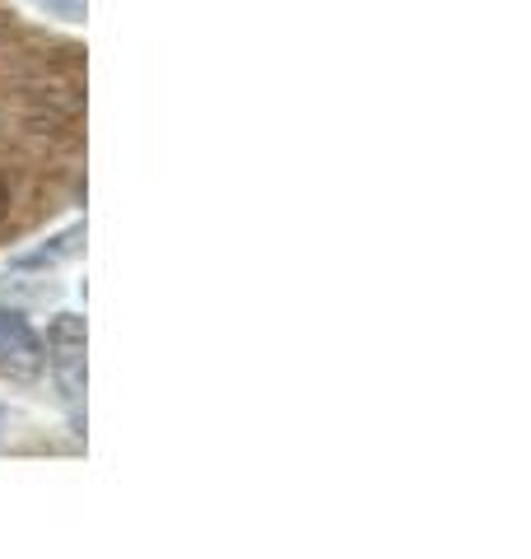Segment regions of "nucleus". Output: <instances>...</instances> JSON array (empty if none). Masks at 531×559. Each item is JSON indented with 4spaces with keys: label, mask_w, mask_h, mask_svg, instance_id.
<instances>
[{
    "label": "nucleus",
    "mask_w": 531,
    "mask_h": 559,
    "mask_svg": "<svg viewBox=\"0 0 531 559\" xmlns=\"http://www.w3.org/2000/svg\"><path fill=\"white\" fill-rule=\"evenodd\" d=\"M43 355L51 364V373H57V388H61V401H66L70 419L84 425V318L61 312V318L47 326Z\"/></svg>",
    "instance_id": "1"
},
{
    "label": "nucleus",
    "mask_w": 531,
    "mask_h": 559,
    "mask_svg": "<svg viewBox=\"0 0 531 559\" xmlns=\"http://www.w3.org/2000/svg\"><path fill=\"white\" fill-rule=\"evenodd\" d=\"M47 369V355H43V336L28 326L24 312L14 308H0V373L20 388H33Z\"/></svg>",
    "instance_id": "2"
},
{
    "label": "nucleus",
    "mask_w": 531,
    "mask_h": 559,
    "mask_svg": "<svg viewBox=\"0 0 531 559\" xmlns=\"http://www.w3.org/2000/svg\"><path fill=\"white\" fill-rule=\"evenodd\" d=\"M80 238H84V224H75V229H66L47 242V248L38 252H24V257H14V266H51V261H66V257H75L80 252Z\"/></svg>",
    "instance_id": "3"
},
{
    "label": "nucleus",
    "mask_w": 531,
    "mask_h": 559,
    "mask_svg": "<svg viewBox=\"0 0 531 559\" xmlns=\"http://www.w3.org/2000/svg\"><path fill=\"white\" fill-rule=\"evenodd\" d=\"M43 5H47L51 14H61L66 24H80V20H84V0H43Z\"/></svg>",
    "instance_id": "4"
},
{
    "label": "nucleus",
    "mask_w": 531,
    "mask_h": 559,
    "mask_svg": "<svg viewBox=\"0 0 531 559\" xmlns=\"http://www.w3.org/2000/svg\"><path fill=\"white\" fill-rule=\"evenodd\" d=\"M5 205H10V191H5V182H0V215H5Z\"/></svg>",
    "instance_id": "5"
},
{
    "label": "nucleus",
    "mask_w": 531,
    "mask_h": 559,
    "mask_svg": "<svg viewBox=\"0 0 531 559\" xmlns=\"http://www.w3.org/2000/svg\"><path fill=\"white\" fill-rule=\"evenodd\" d=\"M0 429H5V411H0Z\"/></svg>",
    "instance_id": "6"
}]
</instances>
